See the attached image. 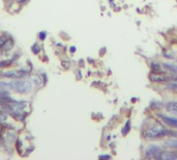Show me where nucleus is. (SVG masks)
<instances>
[{
	"label": "nucleus",
	"instance_id": "obj_18",
	"mask_svg": "<svg viewBox=\"0 0 177 160\" xmlns=\"http://www.w3.org/2000/svg\"><path fill=\"white\" fill-rule=\"evenodd\" d=\"M39 37H40V39H42V40H45L46 39V32H40L39 33Z\"/></svg>",
	"mask_w": 177,
	"mask_h": 160
},
{
	"label": "nucleus",
	"instance_id": "obj_7",
	"mask_svg": "<svg viewBox=\"0 0 177 160\" xmlns=\"http://www.w3.org/2000/svg\"><path fill=\"white\" fill-rule=\"evenodd\" d=\"M158 158L159 159H176L177 158V153L175 152H162L161 155Z\"/></svg>",
	"mask_w": 177,
	"mask_h": 160
},
{
	"label": "nucleus",
	"instance_id": "obj_14",
	"mask_svg": "<svg viewBox=\"0 0 177 160\" xmlns=\"http://www.w3.org/2000/svg\"><path fill=\"white\" fill-rule=\"evenodd\" d=\"M6 119H8V115H6L4 112H2L1 110H0V122H3L5 121Z\"/></svg>",
	"mask_w": 177,
	"mask_h": 160
},
{
	"label": "nucleus",
	"instance_id": "obj_12",
	"mask_svg": "<svg viewBox=\"0 0 177 160\" xmlns=\"http://www.w3.org/2000/svg\"><path fill=\"white\" fill-rule=\"evenodd\" d=\"M8 138V141L9 142H13V141L16 139V135L13 132H8V134H6V139Z\"/></svg>",
	"mask_w": 177,
	"mask_h": 160
},
{
	"label": "nucleus",
	"instance_id": "obj_9",
	"mask_svg": "<svg viewBox=\"0 0 177 160\" xmlns=\"http://www.w3.org/2000/svg\"><path fill=\"white\" fill-rule=\"evenodd\" d=\"M13 47V41L8 39V41H6V43L4 44V46L2 47V49L5 50V51H8V50H11Z\"/></svg>",
	"mask_w": 177,
	"mask_h": 160
},
{
	"label": "nucleus",
	"instance_id": "obj_3",
	"mask_svg": "<svg viewBox=\"0 0 177 160\" xmlns=\"http://www.w3.org/2000/svg\"><path fill=\"white\" fill-rule=\"evenodd\" d=\"M149 79H150L152 82H167V81L173 80V78L162 73L161 75H159V73H152L149 75Z\"/></svg>",
	"mask_w": 177,
	"mask_h": 160
},
{
	"label": "nucleus",
	"instance_id": "obj_15",
	"mask_svg": "<svg viewBox=\"0 0 177 160\" xmlns=\"http://www.w3.org/2000/svg\"><path fill=\"white\" fill-rule=\"evenodd\" d=\"M168 88H172V90L174 91H177V83H169L168 86H167Z\"/></svg>",
	"mask_w": 177,
	"mask_h": 160
},
{
	"label": "nucleus",
	"instance_id": "obj_4",
	"mask_svg": "<svg viewBox=\"0 0 177 160\" xmlns=\"http://www.w3.org/2000/svg\"><path fill=\"white\" fill-rule=\"evenodd\" d=\"M161 153H162V149L158 147V146H155V145H151V146H149V147L146 149V156L147 157H150V158H156V157H159V155H161Z\"/></svg>",
	"mask_w": 177,
	"mask_h": 160
},
{
	"label": "nucleus",
	"instance_id": "obj_10",
	"mask_svg": "<svg viewBox=\"0 0 177 160\" xmlns=\"http://www.w3.org/2000/svg\"><path fill=\"white\" fill-rule=\"evenodd\" d=\"M130 129H131V122L130 121H128L127 122V124H125L124 126V128L122 129V135H127L128 132H130Z\"/></svg>",
	"mask_w": 177,
	"mask_h": 160
},
{
	"label": "nucleus",
	"instance_id": "obj_16",
	"mask_svg": "<svg viewBox=\"0 0 177 160\" xmlns=\"http://www.w3.org/2000/svg\"><path fill=\"white\" fill-rule=\"evenodd\" d=\"M32 51H33V52H34V53H39V46H37L36 44H35L34 46L32 47Z\"/></svg>",
	"mask_w": 177,
	"mask_h": 160
},
{
	"label": "nucleus",
	"instance_id": "obj_19",
	"mask_svg": "<svg viewBox=\"0 0 177 160\" xmlns=\"http://www.w3.org/2000/svg\"><path fill=\"white\" fill-rule=\"evenodd\" d=\"M70 51H71V53H74L75 51H76V47H70Z\"/></svg>",
	"mask_w": 177,
	"mask_h": 160
},
{
	"label": "nucleus",
	"instance_id": "obj_20",
	"mask_svg": "<svg viewBox=\"0 0 177 160\" xmlns=\"http://www.w3.org/2000/svg\"><path fill=\"white\" fill-rule=\"evenodd\" d=\"M24 1H25V0H18V2H19V3H23Z\"/></svg>",
	"mask_w": 177,
	"mask_h": 160
},
{
	"label": "nucleus",
	"instance_id": "obj_17",
	"mask_svg": "<svg viewBox=\"0 0 177 160\" xmlns=\"http://www.w3.org/2000/svg\"><path fill=\"white\" fill-rule=\"evenodd\" d=\"M111 156L110 155H101L100 156V159H110Z\"/></svg>",
	"mask_w": 177,
	"mask_h": 160
},
{
	"label": "nucleus",
	"instance_id": "obj_8",
	"mask_svg": "<svg viewBox=\"0 0 177 160\" xmlns=\"http://www.w3.org/2000/svg\"><path fill=\"white\" fill-rule=\"evenodd\" d=\"M164 67L167 68L170 72H172V73H175L177 74V66L176 64H172V63H164Z\"/></svg>",
	"mask_w": 177,
	"mask_h": 160
},
{
	"label": "nucleus",
	"instance_id": "obj_13",
	"mask_svg": "<svg viewBox=\"0 0 177 160\" xmlns=\"http://www.w3.org/2000/svg\"><path fill=\"white\" fill-rule=\"evenodd\" d=\"M8 40V37L6 36H0V49H2V47L4 46V44L6 43V41Z\"/></svg>",
	"mask_w": 177,
	"mask_h": 160
},
{
	"label": "nucleus",
	"instance_id": "obj_6",
	"mask_svg": "<svg viewBox=\"0 0 177 160\" xmlns=\"http://www.w3.org/2000/svg\"><path fill=\"white\" fill-rule=\"evenodd\" d=\"M159 119H162L163 121L165 122L167 125L171 126V127H174L177 129V118H171V117H167L164 114H159Z\"/></svg>",
	"mask_w": 177,
	"mask_h": 160
},
{
	"label": "nucleus",
	"instance_id": "obj_11",
	"mask_svg": "<svg viewBox=\"0 0 177 160\" xmlns=\"http://www.w3.org/2000/svg\"><path fill=\"white\" fill-rule=\"evenodd\" d=\"M151 69L154 71V73H163L161 70V66L158 63H151Z\"/></svg>",
	"mask_w": 177,
	"mask_h": 160
},
{
	"label": "nucleus",
	"instance_id": "obj_1",
	"mask_svg": "<svg viewBox=\"0 0 177 160\" xmlns=\"http://www.w3.org/2000/svg\"><path fill=\"white\" fill-rule=\"evenodd\" d=\"M169 135L177 136V132L171 131L169 129H165L162 126H150V127L146 129L144 136L148 139H155V138L163 137V136H169Z\"/></svg>",
	"mask_w": 177,
	"mask_h": 160
},
{
	"label": "nucleus",
	"instance_id": "obj_5",
	"mask_svg": "<svg viewBox=\"0 0 177 160\" xmlns=\"http://www.w3.org/2000/svg\"><path fill=\"white\" fill-rule=\"evenodd\" d=\"M27 75V72L24 70H17V71H8V72L3 73V76L8 78H13V79H19V78H23Z\"/></svg>",
	"mask_w": 177,
	"mask_h": 160
},
{
	"label": "nucleus",
	"instance_id": "obj_2",
	"mask_svg": "<svg viewBox=\"0 0 177 160\" xmlns=\"http://www.w3.org/2000/svg\"><path fill=\"white\" fill-rule=\"evenodd\" d=\"M9 86L13 91H15L16 93L19 94H28L30 91L32 90V84L30 81L25 80V79H15L9 82Z\"/></svg>",
	"mask_w": 177,
	"mask_h": 160
}]
</instances>
